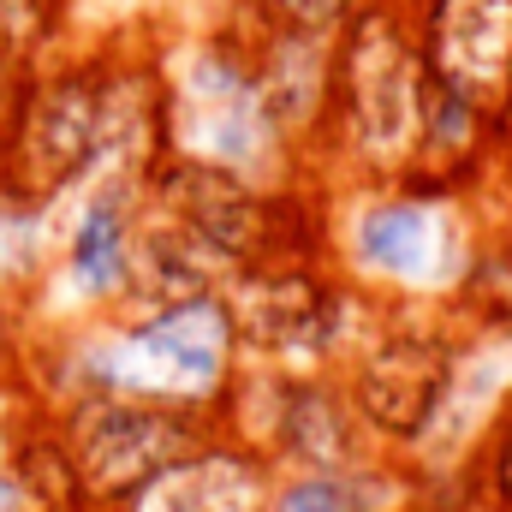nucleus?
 <instances>
[{
	"instance_id": "nucleus-18",
	"label": "nucleus",
	"mask_w": 512,
	"mask_h": 512,
	"mask_svg": "<svg viewBox=\"0 0 512 512\" xmlns=\"http://www.w3.org/2000/svg\"><path fill=\"white\" fill-rule=\"evenodd\" d=\"M24 256V221L12 215V203H0V274Z\"/></svg>"
},
{
	"instance_id": "nucleus-19",
	"label": "nucleus",
	"mask_w": 512,
	"mask_h": 512,
	"mask_svg": "<svg viewBox=\"0 0 512 512\" xmlns=\"http://www.w3.org/2000/svg\"><path fill=\"white\" fill-rule=\"evenodd\" d=\"M280 6H286L298 24H328V18H340L346 0H280Z\"/></svg>"
},
{
	"instance_id": "nucleus-20",
	"label": "nucleus",
	"mask_w": 512,
	"mask_h": 512,
	"mask_svg": "<svg viewBox=\"0 0 512 512\" xmlns=\"http://www.w3.org/2000/svg\"><path fill=\"white\" fill-rule=\"evenodd\" d=\"M501 489H507V495H512V447H507V453H501Z\"/></svg>"
},
{
	"instance_id": "nucleus-17",
	"label": "nucleus",
	"mask_w": 512,
	"mask_h": 512,
	"mask_svg": "<svg viewBox=\"0 0 512 512\" xmlns=\"http://www.w3.org/2000/svg\"><path fill=\"white\" fill-rule=\"evenodd\" d=\"M274 512H346V489H340V483H328V477H316V483L286 489Z\"/></svg>"
},
{
	"instance_id": "nucleus-16",
	"label": "nucleus",
	"mask_w": 512,
	"mask_h": 512,
	"mask_svg": "<svg viewBox=\"0 0 512 512\" xmlns=\"http://www.w3.org/2000/svg\"><path fill=\"white\" fill-rule=\"evenodd\" d=\"M42 30V0H0V54H24Z\"/></svg>"
},
{
	"instance_id": "nucleus-11",
	"label": "nucleus",
	"mask_w": 512,
	"mask_h": 512,
	"mask_svg": "<svg viewBox=\"0 0 512 512\" xmlns=\"http://www.w3.org/2000/svg\"><path fill=\"white\" fill-rule=\"evenodd\" d=\"M239 322L262 346H310V340H322V298L298 280H274V286L245 292Z\"/></svg>"
},
{
	"instance_id": "nucleus-14",
	"label": "nucleus",
	"mask_w": 512,
	"mask_h": 512,
	"mask_svg": "<svg viewBox=\"0 0 512 512\" xmlns=\"http://www.w3.org/2000/svg\"><path fill=\"white\" fill-rule=\"evenodd\" d=\"M280 78H286V96H274V108H280V120H298L316 102V54L310 48H286L274 60V84Z\"/></svg>"
},
{
	"instance_id": "nucleus-5",
	"label": "nucleus",
	"mask_w": 512,
	"mask_h": 512,
	"mask_svg": "<svg viewBox=\"0 0 512 512\" xmlns=\"http://www.w3.org/2000/svg\"><path fill=\"white\" fill-rule=\"evenodd\" d=\"M185 143L209 161H245L256 149V108L251 90L239 84V72H227L221 60H197L185 78Z\"/></svg>"
},
{
	"instance_id": "nucleus-12",
	"label": "nucleus",
	"mask_w": 512,
	"mask_h": 512,
	"mask_svg": "<svg viewBox=\"0 0 512 512\" xmlns=\"http://www.w3.org/2000/svg\"><path fill=\"white\" fill-rule=\"evenodd\" d=\"M512 358L507 352H489V358H477L465 376H453V382L441 387V399H435V411H429V423H435V447L447 453L465 429H477L483 417H489V405H495V393L507 382Z\"/></svg>"
},
{
	"instance_id": "nucleus-13",
	"label": "nucleus",
	"mask_w": 512,
	"mask_h": 512,
	"mask_svg": "<svg viewBox=\"0 0 512 512\" xmlns=\"http://www.w3.org/2000/svg\"><path fill=\"white\" fill-rule=\"evenodd\" d=\"M197 507L203 512H256L262 507V483H256L251 465L203 459L197 465Z\"/></svg>"
},
{
	"instance_id": "nucleus-3",
	"label": "nucleus",
	"mask_w": 512,
	"mask_h": 512,
	"mask_svg": "<svg viewBox=\"0 0 512 512\" xmlns=\"http://www.w3.org/2000/svg\"><path fill=\"white\" fill-rule=\"evenodd\" d=\"M96 143H102V96L78 78L48 84L18 126V173L30 191H60L96 161Z\"/></svg>"
},
{
	"instance_id": "nucleus-10",
	"label": "nucleus",
	"mask_w": 512,
	"mask_h": 512,
	"mask_svg": "<svg viewBox=\"0 0 512 512\" xmlns=\"http://www.w3.org/2000/svg\"><path fill=\"white\" fill-rule=\"evenodd\" d=\"M173 209H179V227H185L191 239H203L215 256L239 251V245L251 239V203H245V191H239L227 173H215V167L179 173V179H173Z\"/></svg>"
},
{
	"instance_id": "nucleus-1",
	"label": "nucleus",
	"mask_w": 512,
	"mask_h": 512,
	"mask_svg": "<svg viewBox=\"0 0 512 512\" xmlns=\"http://www.w3.org/2000/svg\"><path fill=\"white\" fill-rule=\"evenodd\" d=\"M221 358H227V316L191 298V304H167L155 322L114 340L96 358V370L102 382L137 393H203L221 376Z\"/></svg>"
},
{
	"instance_id": "nucleus-8",
	"label": "nucleus",
	"mask_w": 512,
	"mask_h": 512,
	"mask_svg": "<svg viewBox=\"0 0 512 512\" xmlns=\"http://www.w3.org/2000/svg\"><path fill=\"white\" fill-rule=\"evenodd\" d=\"M441 54L459 78H501L512 60V0H447Z\"/></svg>"
},
{
	"instance_id": "nucleus-9",
	"label": "nucleus",
	"mask_w": 512,
	"mask_h": 512,
	"mask_svg": "<svg viewBox=\"0 0 512 512\" xmlns=\"http://www.w3.org/2000/svg\"><path fill=\"white\" fill-rule=\"evenodd\" d=\"M435 399H441V376H435V352H423V346H387L364 376V405L387 429L429 423Z\"/></svg>"
},
{
	"instance_id": "nucleus-15",
	"label": "nucleus",
	"mask_w": 512,
	"mask_h": 512,
	"mask_svg": "<svg viewBox=\"0 0 512 512\" xmlns=\"http://www.w3.org/2000/svg\"><path fill=\"white\" fill-rule=\"evenodd\" d=\"M292 441L304 447V453H316V459H328V453H340L346 441H340V429H334V411L328 405H298V423H292Z\"/></svg>"
},
{
	"instance_id": "nucleus-4",
	"label": "nucleus",
	"mask_w": 512,
	"mask_h": 512,
	"mask_svg": "<svg viewBox=\"0 0 512 512\" xmlns=\"http://www.w3.org/2000/svg\"><path fill=\"white\" fill-rule=\"evenodd\" d=\"M352 108H358V131L370 149H405L411 126H417V66L399 48V36L387 24H364L358 48H352Z\"/></svg>"
},
{
	"instance_id": "nucleus-6",
	"label": "nucleus",
	"mask_w": 512,
	"mask_h": 512,
	"mask_svg": "<svg viewBox=\"0 0 512 512\" xmlns=\"http://www.w3.org/2000/svg\"><path fill=\"white\" fill-rule=\"evenodd\" d=\"M447 221L435 209H417V203H387L376 215H364L358 227V256L370 268H382L393 280H429L447 256Z\"/></svg>"
},
{
	"instance_id": "nucleus-7",
	"label": "nucleus",
	"mask_w": 512,
	"mask_h": 512,
	"mask_svg": "<svg viewBox=\"0 0 512 512\" xmlns=\"http://www.w3.org/2000/svg\"><path fill=\"white\" fill-rule=\"evenodd\" d=\"M66 262H72V280L78 292L102 298V292H120V280L131 274V233H126V197L120 185H102L78 227H72V245H66Z\"/></svg>"
},
{
	"instance_id": "nucleus-2",
	"label": "nucleus",
	"mask_w": 512,
	"mask_h": 512,
	"mask_svg": "<svg viewBox=\"0 0 512 512\" xmlns=\"http://www.w3.org/2000/svg\"><path fill=\"white\" fill-rule=\"evenodd\" d=\"M185 453H191V435L167 411L108 399V405H90L78 417L72 471L96 495H126V489H143L149 477H161L167 465H179Z\"/></svg>"
}]
</instances>
